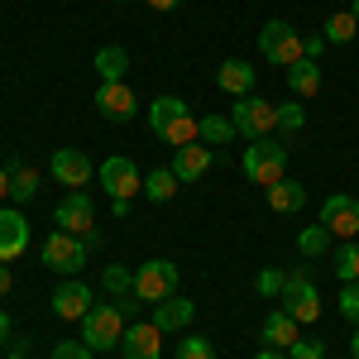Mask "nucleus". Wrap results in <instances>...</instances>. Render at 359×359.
<instances>
[{
  "label": "nucleus",
  "mask_w": 359,
  "mask_h": 359,
  "mask_svg": "<svg viewBox=\"0 0 359 359\" xmlns=\"http://www.w3.org/2000/svg\"><path fill=\"white\" fill-rule=\"evenodd\" d=\"M57 230H67V235H82V240H91V245H101V230H96V206H91V196L86 192H67L62 201H57L53 211Z\"/></svg>",
  "instance_id": "9d476101"
},
{
  "label": "nucleus",
  "mask_w": 359,
  "mask_h": 359,
  "mask_svg": "<svg viewBox=\"0 0 359 359\" xmlns=\"http://www.w3.org/2000/svg\"><path fill=\"white\" fill-rule=\"evenodd\" d=\"M177 264L172 259H144L135 269V297L139 302H149V306H158L163 297H172L177 292Z\"/></svg>",
  "instance_id": "0eeeda50"
},
{
  "label": "nucleus",
  "mask_w": 359,
  "mask_h": 359,
  "mask_svg": "<svg viewBox=\"0 0 359 359\" xmlns=\"http://www.w3.org/2000/svg\"><path fill=\"white\" fill-rule=\"evenodd\" d=\"M196 139L201 144H230V139H240V135H235L230 115H201L196 120Z\"/></svg>",
  "instance_id": "393cba45"
},
{
  "label": "nucleus",
  "mask_w": 359,
  "mask_h": 359,
  "mask_svg": "<svg viewBox=\"0 0 359 359\" xmlns=\"http://www.w3.org/2000/svg\"><path fill=\"white\" fill-rule=\"evenodd\" d=\"M10 196H15V206H25V201H34L39 196V172L29 163H15L10 168Z\"/></svg>",
  "instance_id": "a878e982"
},
{
  "label": "nucleus",
  "mask_w": 359,
  "mask_h": 359,
  "mask_svg": "<svg viewBox=\"0 0 359 359\" xmlns=\"http://www.w3.org/2000/svg\"><path fill=\"white\" fill-rule=\"evenodd\" d=\"M10 196V168H0V201Z\"/></svg>",
  "instance_id": "ea45409f"
},
{
  "label": "nucleus",
  "mask_w": 359,
  "mask_h": 359,
  "mask_svg": "<svg viewBox=\"0 0 359 359\" xmlns=\"http://www.w3.org/2000/svg\"><path fill=\"white\" fill-rule=\"evenodd\" d=\"M287 86H292V96H297V101H311V96L321 91V62H316V57L292 62V67H287Z\"/></svg>",
  "instance_id": "4be33fe9"
},
{
  "label": "nucleus",
  "mask_w": 359,
  "mask_h": 359,
  "mask_svg": "<svg viewBox=\"0 0 359 359\" xmlns=\"http://www.w3.org/2000/svg\"><path fill=\"white\" fill-rule=\"evenodd\" d=\"M355 34H359V20L350 10H340V15H331V20L321 25V39H326V43H350Z\"/></svg>",
  "instance_id": "cd10ccee"
},
{
  "label": "nucleus",
  "mask_w": 359,
  "mask_h": 359,
  "mask_svg": "<svg viewBox=\"0 0 359 359\" xmlns=\"http://www.w3.org/2000/svg\"><path fill=\"white\" fill-rule=\"evenodd\" d=\"M283 269H264V273L254 278V287H259V297H278V292H283Z\"/></svg>",
  "instance_id": "f704fd0d"
},
{
  "label": "nucleus",
  "mask_w": 359,
  "mask_h": 359,
  "mask_svg": "<svg viewBox=\"0 0 359 359\" xmlns=\"http://www.w3.org/2000/svg\"><path fill=\"white\" fill-rule=\"evenodd\" d=\"M120 5H125V0H120Z\"/></svg>",
  "instance_id": "49530a36"
},
{
  "label": "nucleus",
  "mask_w": 359,
  "mask_h": 359,
  "mask_svg": "<svg viewBox=\"0 0 359 359\" xmlns=\"http://www.w3.org/2000/svg\"><path fill=\"white\" fill-rule=\"evenodd\" d=\"M321 225L331 235H340V240H355L359 235V201L350 192H331L321 201Z\"/></svg>",
  "instance_id": "f8f14e48"
},
{
  "label": "nucleus",
  "mask_w": 359,
  "mask_h": 359,
  "mask_svg": "<svg viewBox=\"0 0 359 359\" xmlns=\"http://www.w3.org/2000/svg\"><path fill=\"white\" fill-rule=\"evenodd\" d=\"M101 287H106L111 297H125V292H135V273H130L125 264H106V273H101Z\"/></svg>",
  "instance_id": "c85d7f7f"
},
{
  "label": "nucleus",
  "mask_w": 359,
  "mask_h": 359,
  "mask_svg": "<svg viewBox=\"0 0 359 359\" xmlns=\"http://www.w3.org/2000/svg\"><path fill=\"white\" fill-rule=\"evenodd\" d=\"M283 311L292 316V321H302V326H311V321H321V292H316V283L306 278V269H292V273L283 278Z\"/></svg>",
  "instance_id": "423d86ee"
},
{
  "label": "nucleus",
  "mask_w": 359,
  "mask_h": 359,
  "mask_svg": "<svg viewBox=\"0 0 359 359\" xmlns=\"http://www.w3.org/2000/svg\"><path fill=\"white\" fill-rule=\"evenodd\" d=\"M10 287H15V278H10V269L0 264V297H10Z\"/></svg>",
  "instance_id": "4c0bfd02"
},
{
  "label": "nucleus",
  "mask_w": 359,
  "mask_h": 359,
  "mask_svg": "<svg viewBox=\"0 0 359 359\" xmlns=\"http://www.w3.org/2000/svg\"><path fill=\"white\" fill-rule=\"evenodd\" d=\"M230 125H235V135H245L249 144L254 139H269L278 130V106L273 101H264V96H235V106H230Z\"/></svg>",
  "instance_id": "20e7f679"
},
{
  "label": "nucleus",
  "mask_w": 359,
  "mask_h": 359,
  "mask_svg": "<svg viewBox=\"0 0 359 359\" xmlns=\"http://www.w3.org/2000/svg\"><path fill=\"white\" fill-rule=\"evenodd\" d=\"M297 335H302V321H292V316L278 306V311H269V316H264V331H259V340H264L269 350H287Z\"/></svg>",
  "instance_id": "a211bd4d"
},
{
  "label": "nucleus",
  "mask_w": 359,
  "mask_h": 359,
  "mask_svg": "<svg viewBox=\"0 0 359 359\" xmlns=\"http://www.w3.org/2000/svg\"><path fill=\"white\" fill-rule=\"evenodd\" d=\"M287 359H326V345H321L316 335H297V340L287 345Z\"/></svg>",
  "instance_id": "72a5a7b5"
},
{
  "label": "nucleus",
  "mask_w": 359,
  "mask_h": 359,
  "mask_svg": "<svg viewBox=\"0 0 359 359\" xmlns=\"http://www.w3.org/2000/svg\"><path fill=\"white\" fill-rule=\"evenodd\" d=\"M196 120L192 106L182 101V96H158V101H149V130L172 144V149H182V144H196Z\"/></svg>",
  "instance_id": "f257e3e1"
},
{
  "label": "nucleus",
  "mask_w": 359,
  "mask_h": 359,
  "mask_svg": "<svg viewBox=\"0 0 359 359\" xmlns=\"http://www.w3.org/2000/svg\"><path fill=\"white\" fill-rule=\"evenodd\" d=\"M321 53H326V39L321 34H302V57H316L321 62Z\"/></svg>",
  "instance_id": "e433bc0d"
},
{
  "label": "nucleus",
  "mask_w": 359,
  "mask_h": 359,
  "mask_svg": "<svg viewBox=\"0 0 359 359\" xmlns=\"http://www.w3.org/2000/svg\"><path fill=\"white\" fill-rule=\"evenodd\" d=\"M278 130L283 135H297V130H306V106L292 96L287 106H278Z\"/></svg>",
  "instance_id": "c756f323"
},
{
  "label": "nucleus",
  "mask_w": 359,
  "mask_h": 359,
  "mask_svg": "<svg viewBox=\"0 0 359 359\" xmlns=\"http://www.w3.org/2000/svg\"><path fill=\"white\" fill-rule=\"evenodd\" d=\"M5 340H10V316L0 311V345H5Z\"/></svg>",
  "instance_id": "79ce46f5"
},
{
  "label": "nucleus",
  "mask_w": 359,
  "mask_h": 359,
  "mask_svg": "<svg viewBox=\"0 0 359 359\" xmlns=\"http://www.w3.org/2000/svg\"><path fill=\"white\" fill-rule=\"evenodd\" d=\"M245 177L269 192L273 182L287 177V149H283L278 139H254V144L245 149Z\"/></svg>",
  "instance_id": "39448f33"
},
{
  "label": "nucleus",
  "mask_w": 359,
  "mask_h": 359,
  "mask_svg": "<svg viewBox=\"0 0 359 359\" xmlns=\"http://www.w3.org/2000/svg\"><path fill=\"white\" fill-rule=\"evenodd\" d=\"M91 67H96V77H101V82H125V77H130V48L106 43L101 53L91 57Z\"/></svg>",
  "instance_id": "412c9836"
},
{
  "label": "nucleus",
  "mask_w": 359,
  "mask_h": 359,
  "mask_svg": "<svg viewBox=\"0 0 359 359\" xmlns=\"http://www.w3.org/2000/svg\"><path fill=\"white\" fill-rule=\"evenodd\" d=\"M350 15H355V20H359V0H355V5H350Z\"/></svg>",
  "instance_id": "c03bdc74"
},
{
  "label": "nucleus",
  "mask_w": 359,
  "mask_h": 359,
  "mask_svg": "<svg viewBox=\"0 0 359 359\" xmlns=\"http://www.w3.org/2000/svg\"><path fill=\"white\" fill-rule=\"evenodd\" d=\"M120 355L125 359H163V331L154 321H130L120 335Z\"/></svg>",
  "instance_id": "ddd939ff"
},
{
  "label": "nucleus",
  "mask_w": 359,
  "mask_h": 359,
  "mask_svg": "<svg viewBox=\"0 0 359 359\" xmlns=\"http://www.w3.org/2000/svg\"><path fill=\"white\" fill-rule=\"evenodd\" d=\"M335 311H340L350 326H359V283H345V287H340V297H335Z\"/></svg>",
  "instance_id": "473e14b6"
},
{
  "label": "nucleus",
  "mask_w": 359,
  "mask_h": 359,
  "mask_svg": "<svg viewBox=\"0 0 359 359\" xmlns=\"http://www.w3.org/2000/svg\"><path fill=\"white\" fill-rule=\"evenodd\" d=\"M172 192H177V172L172 168H154V172H144V196L149 201H172Z\"/></svg>",
  "instance_id": "b1692460"
},
{
  "label": "nucleus",
  "mask_w": 359,
  "mask_h": 359,
  "mask_svg": "<svg viewBox=\"0 0 359 359\" xmlns=\"http://www.w3.org/2000/svg\"><path fill=\"white\" fill-rule=\"evenodd\" d=\"M177 359H216V345L206 335H182L177 340Z\"/></svg>",
  "instance_id": "7c9ffc66"
},
{
  "label": "nucleus",
  "mask_w": 359,
  "mask_h": 359,
  "mask_svg": "<svg viewBox=\"0 0 359 359\" xmlns=\"http://www.w3.org/2000/svg\"><path fill=\"white\" fill-rule=\"evenodd\" d=\"M192 316H196V306L187 302V297H177V292H172V297H163V302L154 306V316H149V321H154V326H158V331H182V326H192Z\"/></svg>",
  "instance_id": "6ab92c4d"
},
{
  "label": "nucleus",
  "mask_w": 359,
  "mask_h": 359,
  "mask_svg": "<svg viewBox=\"0 0 359 359\" xmlns=\"http://www.w3.org/2000/svg\"><path fill=\"white\" fill-rule=\"evenodd\" d=\"M91 240H82V235H67V230H53L48 240H43V269L48 273H62V278H72V273H82L86 269V259H91Z\"/></svg>",
  "instance_id": "7ed1b4c3"
},
{
  "label": "nucleus",
  "mask_w": 359,
  "mask_h": 359,
  "mask_svg": "<svg viewBox=\"0 0 359 359\" xmlns=\"http://www.w3.org/2000/svg\"><path fill=\"white\" fill-rule=\"evenodd\" d=\"M335 278L340 283H359V245H345L335 254Z\"/></svg>",
  "instance_id": "2f4dec72"
},
{
  "label": "nucleus",
  "mask_w": 359,
  "mask_h": 359,
  "mask_svg": "<svg viewBox=\"0 0 359 359\" xmlns=\"http://www.w3.org/2000/svg\"><path fill=\"white\" fill-rule=\"evenodd\" d=\"M144 5H154V10H177L182 0H144Z\"/></svg>",
  "instance_id": "a19ab883"
},
{
  "label": "nucleus",
  "mask_w": 359,
  "mask_h": 359,
  "mask_svg": "<svg viewBox=\"0 0 359 359\" xmlns=\"http://www.w3.org/2000/svg\"><path fill=\"white\" fill-rule=\"evenodd\" d=\"M96 182L106 187L111 201H135L144 192V172L135 168V158H125V154H111L106 163L96 168Z\"/></svg>",
  "instance_id": "1a4fd4ad"
},
{
  "label": "nucleus",
  "mask_w": 359,
  "mask_h": 359,
  "mask_svg": "<svg viewBox=\"0 0 359 359\" xmlns=\"http://www.w3.org/2000/svg\"><path fill=\"white\" fill-rule=\"evenodd\" d=\"M254 359H287V350H269V345H264V350H259Z\"/></svg>",
  "instance_id": "58836bf2"
},
{
  "label": "nucleus",
  "mask_w": 359,
  "mask_h": 359,
  "mask_svg": "<svg viewBox=\"0 0 359 359\" xmlns=\"http://www.w3.org/2000/svg\"><path fill=\"white\" fill-rule=\"evenodd\" d=\"M96 111L106 115L111 125H125V120H135L139 115V96L130 82H101L96 86Z\"/></svg>",
  "instance_id": "9b49d317"
},
{
  "label": "nucleus",
  "mask_w": 359,
  "mask_h": 359,
  "mask_svg": "<svg viewBox=\"0 0 359 359\" xmlns=\"http://www.w3.org/2000/svg\"><path fill=\"white\" fill-rule=\"evenodd\" d=\"M216 86H221L225 96H249L254 91V67H249L245 57H225L221 67H216Z\"/></svg>",
  "instance_id": "aec40b11"
},
{
  "label": "nucleus",
  "mask_w": 359,
  "mask_h": 359,
  "mask_svg": "<svg viewBox=\"0 0 359 359\" xmlns=\"http://www.w3.org/2000/svg\"><path fill=\"white\" fill-rule=\"evenodd\" d=\"M331 230H326V225H306L302 235H297V254H302V259H321V254H326V249H331Z\"/></svg>",
  "instance_id": "bb28decb"
},
{
  "label": "nucleus",
  "mask_w": 359,
  "mask_h": 359,
  "mask_svg": "<svg viewBox=\"0 0 359 359\" xmlns=\"http://www.w3.org/2000/svg\"><path fill=\"white\" fill-rule=\"evenodd\" d=\"M25 249H29V221L15 206H0V264L20 259Z\"/></svg>",
  "instance_id": "dca6fc26"
},
{
  "label": "nucleus",
  "mask_w": 359,
  "mask_h": 359,
  "mask_svg": "<svg viewBox=\"0 0 359 359\" xmlns=\"http://www.w3.org/2000/svg\"><path fill=\"white\" fill-rule=\"evenodd\" d=\"M120 335H125V311L115 302H91V311L82 316V345L91 355H106L120 350Z\"/></svg>",
  "instance_id": "f03ea898"
},
{
  "label": "nucleus",
  "mask_w": 359,
  "mask_h": 359,
  "mask_svg": "<svg viewBox=\"0 0 359 359\" xmlns=\"http://www.w3.org/2000/svg\"><path fill=\"white\" fill-rule=\"evenodd\" d=\"M259 53L269 57L273 67H292V62H302V34L287 25V20H269V25L259 29Z\"/></svg>",
  "instance_id": "6e6552de"
},
{
  "label": "nucleus",
  "mask_w": 359,
  "mask_h": 359,
  "mask_svg": "<svg viewBox=\"0 0 359 359\" xmlns=\"http://www.w3.org/2000/svg\"><path fill=\"white\" fill-rule=\"evenodd\" d=\"M86 311H91V287H86V283L67 278V283L53 287V316L57 321H82Z\"/></svg>",
  "instance_id": "2eb2a0df"
},
{
  "label": "nucleus",
  "mask_w": 359,
  "mask_h": 359,
  "mask_svg": "<svg viewBox=\"0 0 359 359\" xmlns=\"http://www.w3.org/2000/svg\"><path fill=\"white\" fill-rule=\"evenodd\" d=\"M10 359H29V355H20V350H10Z\"/></svg>",
  "instance_id": "a18cd8bd"
},
{
  "label": "nucleus",
  "mask_w": 359,
  "mask_h": 359,
  "mask_svg": "<svg viewBox=\"0 0 359 359\" xmlns=\"http://www.w3.org/2000/svg\"><path fill=\"white\" fill-rule=\"evenodd\" d=\"M53 177L67 192H82L86 182H91V158H86L82 149H57L53 154Z\"/></svg>",
  "instance_id": "f3484780"
},
{
  "label": "nucleus",
  "mask_w": 359,
  "mask_h": 359,
  "mask_svg": "<svg viewBox=\"0 0 359 359\" xmlns=\"http://www.w3.org/2000/svg\"><path fill=\"white\" fill-rule=\"evenodd\" d=\"M172 172H177V182H201L211 168H216V149H206L201 139L196 144H182V149H172Z\"/></svg>",
  "instance_id": "4468645a"
},
{
  "label": "nucleus",
  "mask_w": 359,
  "mask_h": 359,
  "mask_svg": "<svg viewBox=\"0 0 359 359\" xmlns=\"http://www.w3.org/2000/svg\"><path fill=\"white\" fill-rule=\"evenodd\" d=\"M350 355L359 359V326H355V335H350Z\"/></svg>",
  "instance_id": "37998d69"
},
{
  "label": "nucleus",
  "mask_w": 359,
  "mask_h": 359,
  "mask_svg": "<svg viewBox=\"0 0 359 359\" xmlns=\"http://www.w3.org/2000/svg\"><path fill=\"white\" fill-rule=\"evenodd\" d=\"M269 206H273L278 216H297V211L306 206V187H302V182H292V177H283V182L269 187Z\"/></svg>",
  "instance_id": "5701e85b"
},
{
  "label": "nucleus",
  "mask_w": 359,
  "mask_h": 359,
  "mask_svg": "<svg viewBox=\"0 0 359 359\" xmlns=\"http://www.w3.org/2000/svg\"><path fill=\"white\" fill-rule=\"evenodd\" d=\"M53 359H91V350H86L82 340H57V345H53Z\"/></svg>",
  "instance_id": "c9c22d12"
}]
</instances>
